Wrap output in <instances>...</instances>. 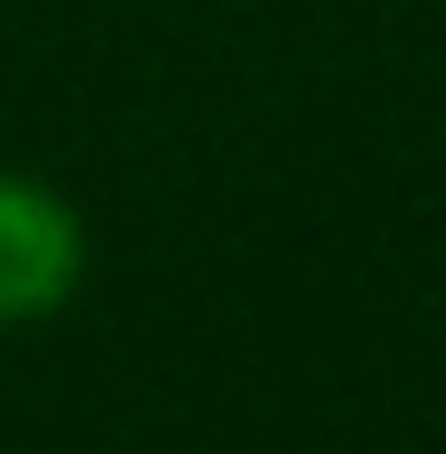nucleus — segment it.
Masks as SVG:
<instances>
[{"instance_id": "nucleus-1", "label": "nucleus", "mask_w": 446, "mask_h": 454, "mask_svg": "<svg viewBox=\"0 0 446 454\" xmlns=\"http://www.w3.org/2000/svg\"><path fill=\"white\" fill-rule=\"evenodd\" d=\"M88 279V231L80 207L40 184L0 168V327H32L48 311H64Z\"/></svg>"}]
</instances>
